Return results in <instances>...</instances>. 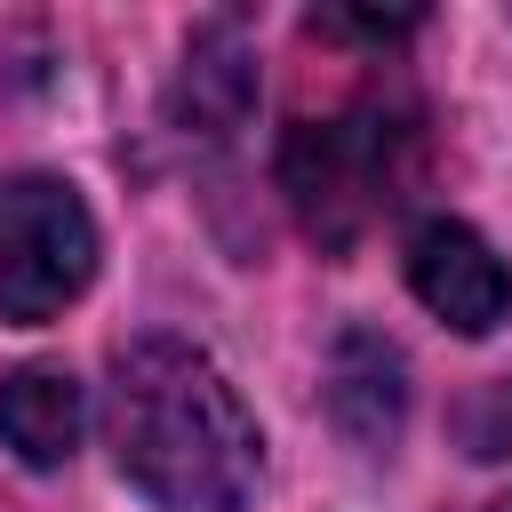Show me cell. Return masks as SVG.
Segmentation results:
<instances>
[{"instance_id": "1", "label": "cell", "mask_w": 512, "mask_h": 512, "mask_svg": "<svg viewBox=\"0 0 512 512\" xmlns=\"http://www.w3.org/2000/svg\"><path fill=\"white\" fill-rule=\"evenodd\" d=\"M104 440L136 496L160 512H240L264 472V440L232 376L176 336H144L112 360Z\"/></svg>"}, {"instance_id": "2", "label": "cell", "mask_w": 512, "mask_h": 512, "mask_svg": "<svg viewBox=\"0 0 512 512\" xmlns=\"http://www.w3.org/2000/svg\"><path fill=\"white\" fill-rule=\"evenodd\" d=\"M400 168H408V128L384 104H360L344 120H304L280 152V184L320 248H352L368 216L392 200Z\"/></svg>"}, {"instance_id": "3", "label": "cell", "mask_w": 512, "mask_h": 512, "mask_svg": "<svg viewBox=\"0 0 512 512\" xmlns=\"http://www.w3.org/2000/svg\"><path fill=\"white\" fill-rule=\"evenodd\" d=\"M96 272V224L64 176L0 184V320H56Z\"/></svg>"}, {"instance_id": "4", "label": "cell", "mask_w": 512, "mask_h": 512, "mask_svg": "<svg viewBox=\"0 0 512 512\" xmlns=\"http://www.w3.org/2000/svg\"><path fill=\"white\" fill-rule=\"evenodd\" d=\"M408 288H416L448 328H464V336H488V328L512 312V272H504V256H496L472 224H456V216L416 224V240H408Z\"/></svg>"}, {"instance_id": "5", "label": "cell", "mask_w": 512, "mask_h": 512, "mask_svg": "<svg viewBox=\"0 0 512 512\" xmlns=\"http://www.w3.org/2000/svg\"><path fill=\"white\" fill-rule=\"evenodd\" d=\"M328 408H336V424L360 448H384L400 432V416H408V368H400V352L376 328L336 336V352H328Z\"/></svg>"}, {"instance_id": "6", "label": "cell", "mask_w": 512, "mask_h": 512, "mask_svg": "<svg viewBox=\"0 0 512 512\" xmlns=\"http://www.w3.org/2000/svg\"><path fill=\"white\" fill-rule=\"evenodd\" d=\"M256 104V64H248V40L232 24H200L192 48H184V72H176V96L168 112L184 120V136H232Z\"/></svg>"}, {"instance_id": "7", "label": "cell", "mask_w": 512, "mask_h": 512, "mask_svg": "<svg viewBox=\"0 0 512 512\" xmlns=\"http://www.w3.org/2000/svg\"><path fill=\"white\" fill-rule=\"evenodd\" d=\"M0 440L24 464H64L80 448V384L64 368H16V376H0Z\"/></svg>"}, {"instance_id": "8", "label": "cell", "mask_w": 512, "mask_h": 512, "mask_svg": "<svg viewBox=\"0 0 512 512\" xmlns=\"http://www.w3.org/2000/svg\"><path fill=\"white\" fill-rule=\"evenodd\" d=\"M312 32H352V40H400V32H416V8H392V16H376V8H328V16H312Z\"/></svg>"}, {"instance_id": "9", "label": "cell", "mask_w": 512, "mask_h": 512, "mask_svg": "<svg viewBox=\"0 0 512 512\" xmlns=\"http://www.w3.org/2000/svg\"><path fill=\"white\" fill-rule=\"evenodd\" d=\"M488 512H512V496H504V504H488Z\"/></svg>"}]
</instances>
